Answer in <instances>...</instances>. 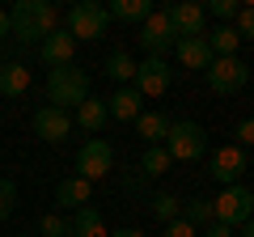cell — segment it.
I'll use <instances>...</instances> for the list:
<instances>
[{"instance_id": "6da1fadb", "label": "cell", "mask_w": 254, "mask_h": 237, "mask_svg": "<svg viewBox=\"0 0 254 237\" xmlns=\"http://www.w3.org/2000/svg\"><path fill=\"white\" fill-rule=\"evenodd\" d=\"M9 30L21 43H43L47 34L60 30V9L51 0H17L9 9Z\"/></svg>"}, {"instance_id": "7a4b0ae2", "label": "cell", "mask_w": 254, "mask_h": 237, "mask_svg": "<svg viewBox=\"0 0 254 237\" xmlns=\"http://www.w3.org/2000/svg\"><path fill=\"white\" fill-rule=\"evenodd\" d=\"M85 98H89V72H81L76 64L47 72V102L55 110H76Z\"/></svg>"}, {"instance_id": "3957f363", "label": "cell", "mask_w": 254, "mask_h": 237, "mask_svg": "<svg viewBox=\"0 0 254 237\" xmlns=\"http://www.w3.org/2000/svg\"><path fill=\"white\" fill-rule=\"evenodd\" d=\"M165 153H170V161H199L208 153V131L195 118H178L165 131Z\"/></svg>"}, {"instance_id": "277c9868", "label": "cell", "mask_w": 254, "mask_h": 237, "mask_svg": "<svg viewBox=\"0 0 254 237\" xmlns=\"http://www.w3.org/2000/svg\"><path fill=\"white\" fill-rule=\"evenodd\" d=\"M250 216H254V186H246V182L225 186V191L212 199V220H216V225L237 229V225H246Z\"/></svg>"}, {"instance_id": "5b68a950", "label": "cell", "mask_w": 254, "mask_h": 237, "mask_svg": "<svg viewBox=\"0 0 254 237\" xmlns=\"http://www.w3.org/2000/svg\"><path fill=\"white\" fill-rule=\"evenodd\" d=\"M110 26V13L106 4H98V0H76L72 9H68V34L76 38V43H93V38H102Z\"/></svg>"}, {"instance_id": "8992f818", "label": "cell", "mask_w": 254, "mask_h": 237, "mask_svg": "<svg viewBox=\"0 0 254 237\" xmlns=\"http://www.w3.org/2000/svg\"><path fill=\"white\" fill-rule=\"evenodd\" d=\"M140 47H144V59H165V55L174 51V43H178V34H174L170 26V13L165 9H153L148 13V21L140 26Z\"/></svg>"}, {"instance_id": "52a82bcc", "label": "cell", "mask_w": 254, "mask_h": 237, "mask_svg": "<svg viewBox=\"0 0 254 237\" xmlns=\"http://www.w3.org/2000/svg\"><path fill=\"white\" fill-rule=\"evenodd\" d=\"M246 81H250V68H246V59H237V55L212 59V68H208V89H212V93H220V98H233V93L246 89Z\"/></svg>"}, {"instance_id": "ba28073f", "label": "cell", "mask_w": 254, "mask_h": 237, "mask_svg": "<svg viewBox=\"0 0 254 237\" xmlns=\"http://www.w3.org/2000/svg\"><path fill=\"white\" fill-rule=\"evenodd\" d=\"M110 165H115V148H110L102 136H89V140L81 144V153H76V174H81L85 182H98V178H106Z\"/></svg>"}, {"instance_id": "9c48e42d", "label": "cell", "mask_w": 254, "mask_h": 237, "mask_svg": "<svg viewBox=\"0 0 254 237\" xmlns=\"http://www.w3.org/2000/svg\"><path fill=\"white\" fill-rule=\"evenodd\" d=\"M170 85H174V68L165 59H140L136 64L131 89H140V98H161V93H170Z\"/></svg>"}, {"instance_id": "30bf717a", "label": "cell", "mask_w": 254, "mask_h": 237, "mask_svg": "<svg viewBox=\"0 0 254 237\" xmlns=\"http://www.w3.org/2000/svg\"><path fill=\"white\" fill-rule=\"evenodd\" d=\"M165 13H170V26H174L178 38H203L208 34V13H203V4H195V0L165 4Z\"/></svg>"}, {"instance_id": "8fae6325", "label": "cell", "mask_w": 254, "mask_h": 237, "mask_svg": "<svg viewBox=\"0 0 254 237\" xmlns=\"http://www.w3.org/2000/svg\"><path fill=\"white\" fill-rule=\"evenodd\" d=\"M250 170V157H246V148H237V144H220V148H212V178L216 182H225V186H233V182H242V174Z\"/></svg>"}, {"instance_id": "7c38bea8", "label": "cell", "mask_w": 254, "mask_h": 237, "mask_svg": "<svg viewBox=\"0 0 254 237\" xmlns=\"http://www.w3.org/2000/svg\"><path fill=\"white\" fill-rule=\"evenodd\" d=\"M34 131L47 144H64V140L72 136V115L55 110V106H43V110H34Z\"/></svg>"}, {"instance_id": "4fadbf2b", "label": "cell", "mask_w": 254, "mask_h": 237, "mask_svg": "<svg viewBox=\"0 0 254 237\" xmlns=\"http://www.w3.org/2000/svg\"><path fill=\"white\" fill-rule=\"evenodd\" d=\"M38 59H43V68H68L76 59V38L68 34V30L47 34L43 43H38Z\"/></svg>"}, {"instance_id": "5bb4252c", "label": "cell", "mask_w": 254, "mask_h": 237, "mask_svg": "<svg viewBox=\"0 0 254 237\" xmlns=\"http://www.w3.org/2000/svg\"><path fill=\"white\" fill-rule=\"evenodd\" d=\"M174 55H178V64L182 68H199V72H208L212 68V47H208V38H178L174 43Z\"/></svg>"}, {"instance_id": "9a60e30c", "label": "cell", "mask_w": 254, "mask_h": 237, "mask_svg": "<svg viewBox=\"0 0 254 237\" xmlns=\"http://www.w3.org/2000/svg\"><path fill=\"white\" fill-rule=\"evenodd\" d=\"M140 106H144V98H140V89H131V85H123V89H115V93L106 98L110 118H119V123H136V118H140Z\"/></svg>"}, {"instance_id": "2e32d148", "label": "cell", "mask_w": 254, "mask_h": 237, "mask_svg": "<svg viewBox=\"0 0 254 237\" xmlns=\"http://www.w3.org/2000/svg\"><path fill=\"white\" fill-rule=\"evenodd\" d=\"M68 237H110V229H106V220H102V212L85 203V208H76L72 220H68Z\"/></svg>"}, {"instance_id": "e0dca14e", "label": "cell", "mask_w": 254, "mask_h": 237, "mask_svg": "<svg viewBox=\"0 0 254 237\" xmlns=\"http://www.w3.org/2000/svg\"><path fill=\"white\" fill-rule=\"evenodd\" d=\"M89 195H93V182H85L81 174H72V178H64V182L55 186V203H60V208H68V212L85 208V203H89Z\"/></svg>"}, {"instance_id": "ac0fdd59", "label": "cell", "mask_w": 254, "mask_h": 237, "mask_svg": "<svg viewBox=\"0 0 254 237\" xmlns=\"http://www.w3.org/2000/svg\"><path fill=\"white\" fill-rule=\"evenodd\" d=\"M170 123H174V118H165L161 110H140V118H136V136L144 140V148L165 144V131H170Z\"/></svg>"}, {"instance_id": "d6986e66", "label": "cell", "mask_w": 254, "mask_h": 237, "mask_svg": "<svg viewBox=\"0 0 254 237\" xmlns=\"http://www.w3.org/2000/svg\"><path fill=\"white\" fill-rule=\"evenodd\" d=\"M26 89H30V68L21 59L0 64V98H21Z\"/></svg>"}, {"instance_id": "ffe728a7", "label": "cell", "mask_w": 254, "mask_h": 237, "mask_svg": "<svg viewBox=\"0 0 254 237\" xmlns=\"http://www.w3.org/2000/svg\"><path fill=\"white\" fill-rule=\"evenodd\" d=\"M106 123H110V110H106V102H102V98H85L81 106H76V127H85L89 136L106 131Z\"/></svg>"}, {"instance_id": "44dd1931", "label": "cell", "mask_w": 254, "mask_h": 237, "mask_svg": "<svg viewBox=\"0 0 254 237\" xmlns=\"http://www.w3.org/2000/svg\"><path fill=\"white\" fill-rule=\"evenodd\" d=\"M153 9H157L153 0H110V9H106V13H110L115 21H131V26H144Z\"/></svg>"}, {"instance_id": "7402d4cb", "label": "cell", "mask_w": 254, "mask_h": 237, "mask_svg": "<svg viewBox=\"0 0 254 237\" xmlns=\"http://www.w3.org/2000/svg\"><path fill=\"white\" fill-rule=\"evenodd\" d=\"M203 38H208V47H212V55H216V59H225V55H237V47H242V34H237L233 26H212Z\"/></svg>"}, {"instance_id": "603a6c76", "label": "cell", "mask_w": 254, "mask_h": 237, "mask_svg": "<svg viewBox=\"0 0 254 237\" xmlns=\"http://www.w3.org/2000/svg\"><path fill=\"white\" fill-rule=\"evenodd\" d=\"M170 153H165V144H153V148H144L140 153V174L144 178H161V174H170Z\"/></svg>"}, {"instance_id": "cb8c5ba5", "label": "cell", "mask_w": 254, "mask_h": 237, "mask_svg": "<svg viewBox=\"0 0 254 237\" xmlns=\"http://www.w3.org/2000/svg\"><path fill=\"white\" fill-rule=\"evenodd\" d=\"M102 68H106V76H110V81H123V85H131V81H136V59H131L127 51H110Z\"/></svg>"}, {"instance_id": "d4e9b609", "label": "cell", "mask_w": 254, "mask_h": 237, "mask_svg": "<svg viewBox=\"0 0 254 237\" xmlns=\"http://www.w3.org/2000/svg\"><path fill=\"white\" fill-rule=\"evenodd\" d=\"M182 220L187 225H212V199H187L182 203Z\"/></svg>"}, {"instance_id": "484cf974", "label": "cell", "mask_w": 254, "mask_h": 237, "mask_svg": "<svg viewBox=\"0 0 254 237\" xmlns=\"http://www.w3.org/2000/svg\"><path fill=\"white\" fill-rule=\"evenodd\" d=\"M153 216L161 220V225L178 220L182 216V199H178V195H157V199H153Z\"/></svg>"}, {"instance_id": "4316f807", "label": "cell", "mask_w": 254, "mask_h": 237, "mask_svg": "<svg viewBox=\"0 0 254 237\" xmlns=\"http://www.w3.org/2000/svg\"><path fill=\"white\" fill-rule=\"evenodd\" d=\"M237 9H242L237 0H212V4H203V13H208V17H216V26H229V21L237 17Z\"/></svg>"}, {"instance_id": "83f0119b", "label": "cell", "mask_w": 254, "mask_h": 237, "mask_svg": "<svg viewBox=\"0 0 254 237\" xmlns=\"http://www.w3.org/2000/svg\"><path fill=\"white\" fill-rule=\"evenodd\" d=\"M13 212H17V182L0 178V220H9Z\"/></svg>"}, {"instance_id": "f1b7e54d", "label": "cell", "mask_w": 254, "mask_h": 237, "mask_svg": "<svg viewBox=\"0 0 254 237\" xmlns=\"http://www.w3.org/2000/svg\"><path fill=\"white\" fill-rule=\"evenodd\" d=\"M38 233L43 237H68V220L60 212H47V216H38Z\"/></svg>"}, {"instance_id": "f546056e", "label": "cell", "mask_w": 254, "mask_h": 237, "mask_svg": "<svg viewBox=\"0 0 254 237\" xmlns=\"http://www.w3.org/2000/svg\"><path fill=\"white\" fill-rule=\"evenodd\" d=\"M233 30L242 38H254V4H242L237 9V17H233Z\"/></svg>"}, {"instance_id": "4dcf8cb0", "label": "cell", "mask_w": 254, "mask_h": 237, "mask_svg": "<svg viewBox=\"0 0 254 237\" xmlns=\"http://www.w3.org/2000/svg\"><path fill=\"white\" fill-rule=\"evenodd\" d=\"M165 237H199V229L195 225H187V220H170V225H165Z\"/></svg>"}, {"instance_id": "1f68e13d", "label": "cell", "mask_w": 254, "mask_h": 237, "mask_svg": "<svg viewBox=\"0 0 254 237\" xmlns=\"http://www.w3.org/2000/svg\"><path fill=\"white\" fill-rule=\"evenodd\" d=\"M233 136H237V148H250L254 144V118H242Z\"/></svg>"}, {"instance_id": "d6a6232c", "label": "cell", "mask_w": 254, "mask_h": 237, "mask_svg": "<svg viewBox=\"0 0 254 237\" xmlns=\"http://www.w3.org/2000/svg\"><path fill=\"white\" fill-rule=\"evenodd\" d=\"M203 237H233V229H229V225H216V220H212V225H208V233H203Z\"/></svg>"}, {"instance_id": "836d02e7", "label": "cell", "mask_w": 254, "mask_h": 237, "mask_svg": "<svg viewBox=\"0 0 254 237\" xmlns=\"http://www.w3.org/2000/svg\"><path fill=\"white\" fill-rule=\"evenodd\" d=\"M233 237H254V216L246 220V225H237V229H233Z\"/></svg>"}, {"instance_id": "e575fe53", "label": "cell", "mask_w": 254, "mask_h": 237, "mask_svg": "<svg viewBox=\"0 0 254 237\" xmlns=\"http://www.w3.org/2000/svg\"><path fill=\"white\" fill-rule=\"evenodd\" d=\"M9 34H13V30H9V13L0 9V38H9Z\"/></svg>"}, {"instance_id": "d590c367", "label": "cell", "mask_w": 254, "mask_h": 237, "mask_svg": "<svg viewBox=\"0 0 254 237\" xmlns=\"http://www.w3.org/2000/svg\"><path fill=\"white\" fill-rule=\"evenodd\" d=\"M110 237H144V233H140V229H115Z\"/></svg>"}, {"instance_id": "8d00e7d4", "label": "cell", "mask_w": 254, "mask_h": 237, "mask_svg": "<svg viewBox=\"0 0 254 237\" xmlns=\"http://www.w3.org/2000/svg\"><path fill=\"white\" fill-rule=\"evenodd\" d=\"M0 64H4V59H0Z\"/></svg>"}, {"instance_id": "74e56055", "label": "cell", "mask_w": 254, "mask_h": 237, "mask_svg": "<svg viewBox=\"0 0 254 237\" xmlns=\"http://www.w3.org/2000/svg\"><path fill=\"white\" fill-rule=\"evenodd\" d=\"M26 237H30V233H26Z\"/></svg>"}]
</instances>
